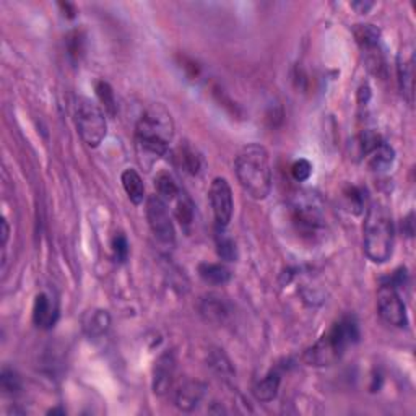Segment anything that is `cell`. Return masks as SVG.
<instances>
[{
  "mask_svg": "<svg viewBox=\"0 0 416 416\" xmlns=\"http://www.w3.org/2000/svg\"><path fill=\"white\" fill-rule=\"evenodd\" d=\"M137 148L140 161L146 168L168 153L169 143L175 137V122L169 111L161 104L146 108L137 122Z\"/></svg>",
  "mask_w": 416,
  "mask_h": 416,
  "instance_id": "1",
  "label": "cell"
},
{
  "mask_svg": "<svg viewBox=\"0 0 416 416\" xmlns=\"http://www.w3.org/2000/svg\"><path fill=\"white\" fill-rule=\"evenodd\" d=\"M358 338L359 328L355 317L345 315L337 324H333L326 335L319 338L310 348L304 351L303 361L314 368L335 364L345 355L346 348L358 341Z\"/></svg>",
  "mask_w": 416,
  "mask_h": 416,
  "instance_id": "2",
  "label": "cell"
},
{
  "mask_svg": "<svg viewBox=\"0 0 416 416\" xmlns=\"http://www.w3.org/2000/svg\"><path fill=\"white\" fill-rule=\"evenodd\" d=\"M236 175L248 195L254 200H264L272 189V169L267 150L257 143L246 145L236 158Z\"/></svg>",
  "mask_w": 416,
  "mask_h": 416,
  "instance_id": "3",
  "label": "cell"
},
{
  "mask_svg": "<svg viewBox=\"0 0 416 416\" xmlns=\"http://www.w3.org/2000/svg\"><path fill=\"white\" fill-rule=\"evenodd\" d=\"M364 252L374 264H384L394 252V221L388 208L382 204H373L368 208L364 221Z\"/></svg>",
  "mask_w": 416,
  "mask_h": 416,
  "instance_id": "4",
  "label": "cell"
},
{
  "mask_svg": "<svg viewBox=\"0 0 416 416\" xmlns=\"http://www.w3.org/2000/svg\"><path fill=\"white\" fill-rule=\"evenodd\" d=\"M75 126L77 130L90 148L103 143L108 134V122L104 109L91 101L90 98H79L75 103Z\"/></svg>",
  "mask_w": 416,
  "mask_h": 416,
  "instance_id": "5",
  "label": "cell"
},
{
  "mask_svg": "<svg viewBox=\"0 0 416 416\" xmlns=\"http://www.w3.org/2000/svg\"><path fill=\"white\" fill-rule=\"evenodd\" d=\"M146 219H148L150 230H152L159 242L166 246L175 244V225H172V219L169 217L166 204L159 195H150L146 199Z\"/></svg>",
  "mask_w": 416,
  "mask_h": 416,
  "instance_id": "6",
  "label": "cell"
},
{
  "mask_svg": "<svg viewBox=\"0 0 416 416\" xmlns=\"http://www.w3.org/2000/svg\"><path fill=\"white\" fill-rule=\"evenodd\" d=\"M295 223L306 232H314L322 226V205L317 195L310 192H301L293 204Z\"/></svg>",
  "mask_w": 416,
  "mask_h": 416,
  "instance_id": "7",
  "label": "cell"
},
{
  "mask_svg": "<svg viewBox=\"0 0 416 416\" xmlns=\"http://www.w3.org/2000/svg\"><path fill=\"white\" fill-rule=\"evenodd\" d=\"M377 310L384 322L394 327H405L408 324L406 319V308L402 301L397 288L390 285H382L377 291Z\"/></svg>",
  "mask_w": 416,
  "mask_h": 416,
  "instance_id": "8",
  "label": "cell"
},
{
  "mask_svg": "<svg viewBox=\"0 0 416 416\" xmlns=\"http://www.w3.org/2000/svg\"><path fill=\"white\" fill-rule=\"evenodd\" d=\"M208 197L218 226L225 228L230 225L232 218V210H235V202H232L231 187L225 177H217V179H213Z\"/></svg>",
  "mask_w": 416,
  "mask_h": 416,
  "instance_id": "9",
  "label": "cell"
},
{
  "mask_svg": "<svg viewBox=\"0 0 416 416\" xmlns=\"http://www.w3.org/2000/svg\"><path fill=\"white\" fill-rule=\"evenodd\" d=\"M397 73H399V85L402 95L408 99V103H411L415 86V57L411 46H405L400 51L399 57H397Z\"/></svg>",
  "mask_w": 416,
  "mask_h": 416,
  "instance_id": "10",
  "label": "cell"
},
{
  "mask_svg": "<svg viewBox=\"0 0 416 416\" xmlns=\"http://www.w3.org/2000/svg\"><path fill=\"white\" fill-rule=\"evenodd\" d=\"M205 394H207V386L204 382L199 381H189L176 390L175 402L176 406L182 411H192L197 408L200 402L204 400Z\"/></svg>",
  "mask_w": 416,
  "mask_h": 416,
  "instance_id": "11",
  "label": "cell"
},
{
  "mask_svg": "<svg viewBox=\"0 0 416 416\" xmlns=\"http://www.w3.org/2000/svg\"><path fill=\"white\" fill-rule=\"evenodd\" d=\"M57 319H59V308L56 301H54L49 295H46V293H41V295L36 296L34 308H33V322L36 324V327L46 328V330H48V328L54 327V324L57 322Z\"/></svg>",
  "mask_w": 416,
  "mask_h": 416,
  "instance_id": "12",
  "label": "cell"
},
{
  "mask_svg": "<svg viewBox=\"0 0 416 416\" xmlns=\"http://www.w3.org/2000/svg\"><path fill=\"white\" fill-rule=\"evenodd\" d=\"M231 306L219 295H208L200 301V314L213 324H225L231 317Z\"/></svg>",
  "mask_w": 416,
  "mask_h": 416,
  "instance_id": "13",
  "label": "cell"
},
{
  "mask_svg": "<svg viewBox=\"0 0 416 416\" xmlns=\"http://www.w3.org/2000/svg\"><path fill=\"white\" fill-rule=\"evenodd\" d=\"M175 356L171 353L163 355L161 358L157 361L155 366V377H153V390L155 394L164 395L171 388L172 377H175Z\"/></svg>",
  "mask_w": 416,
  "mask_h": 416,
  "instance_id": "14",
  "label": "cell"
},
{
  "mask_svg": "<svg viewBox=\"0 0 416 416\" xmlns=\"http://www.w3.org/2000/svg\"><path fill=\"white\" fill-rule=\"evenodd\" d=\"M122 186H124L126 194L129 195L132 204L134 205L143 204L145 184L135 169H126V171L122 172Z\"/></svg>",
  "mask_w": 416,
  "mask_h": 416,
  "instance_id": "15",
  "label": "cell"
},
{
  "mask_svg": "<svg viewBox=\"0 0 416 416\" xmlns=\"http://www.w3.org/2000/svg\"><path fill=\"white\" fill-rule=\"evenodd\" d=\"M395 159V152L390 145L386 143V141H381L376 148L373 150L371 153L368 155V164L373 171L381 172L386 171L392 166Z\"/></svg>",
  "mask_w": 416,
  "mask_h": 416,
  "instance_id": "16",
  "label": "cell"
},
{
  "mask_svg": "<svg viewBox=\"0 0 416 416\" xmlns=\"http://www.w3.org/2000/svg\"><path fill=\"white\" fill-rule=\"evenodd\" d=\"M280 374L278 373H268L267 376L254 386V397L259 402H272L277 399L278 388H280Z\"/></svg>",
  "mask_w": 416,
  "mask_h": 416,
  "instance_id": "17",
  "label": "cell"
},
{
  "mask_svg": "<svg viewBox=\"0 0 416 416\" xmlns=\"http://www.w3.org/2000/svg\"><path fill=\"white\" fill-rule=\"evenodd\" d=\"M109 324L111 319L106 310H90L83 317V330L91 338L101 337L109 328Z\"/></svg>",
  "mask_w": 416,
  "mask_h": 416,
  "instance_id": "18",
  "label": "cell"
},
{
  "mask_svg": "<svg viewBox=\"0 0 416 416\" xmlns=\"http://www.w3.org/2000/svg\"><path fill=\"white\" fill-rule=\"evenodd\" d=\"M199 275L205 283L210 285H225L230 281L231 272L221 264H208L204 262L199 265Z\"/></svg>",
  "mask_w": 416,
  "mask_h": 416,
  "instance_id": "19",
  "label": "cell"
},
{
  "mask_svg": "<svg viewBox=\"0 0 416 416\" xmlns=\"http://www.w3.org/2000/svg\"><path fill=\"white\" fill-rule=\"evenodd\" d=\"M208 364L213 369V373L217 374L219 379L230 382L235 377V368H232L231 361L228 359V356L223 353L221 350H213L208 356Z\"/></svg>",
  "mask_w": 416,
  "mask_h": 416,
  "instance_id": "20",
  "label": "cell"
},
{
  "mask_svg": "<svg viewBox=\"0 0 416 416\" xmlns=\"http://www.w3.org/2000/svg\"><path fill=\"white\" fill-rule=\"evenodd\" d=\"M353 33L358 44L366 51H374L381 41V31L374 25H356Z\"/></svg>",
  "mask_w": 416,
  "mask_h": 416,
  "instance_id": "21",
  "label": "cell"
},
{
  "mask_svg": "<svg viewBox=\"0 0 416 416\" xmlns=\"http://www.w3.org/2000/svg\"><path fill=\"white\" fill-rule=\"evenodd\" d=\"M155 186H157L159 197H161L163 200H169V202L177 199V195L181 194L179 187H177L175 179H172L168 172H159V175L157 176V179H155Z\"/></svg>",
  "mask_w": 416,
  "mask_h": 416,
  "instance_id": "22",
  "label": "cell"
},
{
  "mask_svg": "<svg viewBox=\"0 0 416 416\" xmlns=\"http://www.w3.org/2000/svg\"><path fill=\"white\" fill-rule=\"evenodd\" d=\"M96 95H98L99 103L104 109V112H108L109 116L114 117L117 114V104H116V96H114V91L111 88V85L108 81H98L96 83Z\"/></svg>",
  "mask_w": 416,
  "mask_h": 416,
  "instance_id": "23",
  "label": "cell"
},
{
  "mask_svg": "<svg viewBox=\"0 0 416 416\" xmlns=\"http://www.w3.org/2000/svg\"><path fill=\"white\" fill-rule=\"evenodd\" d=\"M176 217L182 226H189L192 219H194V205H192L190 199L184 194L177 195Z\"/></svg>",
  "mask_w": 416,
  "mask_h": 416,
  "instance_id": "24",
  "label": "cell"
},
{
  "mask_svg": "<svg viewBox=\"0 0 416 416\" xmlns=\"http://www.w3.org/2000/svg\"><path fill=\"white\" fill-rule=\"evenodd\" d=\"M344 195L350 212L356 215L363 212L366 204V192L363 189H359V187H346Z\"/></svg>",
  "mask_w": 416,
  "mask_h": 416,
  "instance_id": "25",
  "label": "cell"
},
{
  "mask_svg": "<svg viewBox=\"0 0 416 416\" xmlns=\"http://www.w3.org/2000/svg\"><path fill=\"white\" fill-rule=\"evenodd\" d=\"M217 250L219 257L223 260H228V262H235L237 259V249L235 241H232L231 237L223 235V232H219L217 237Z\"/></svg>",
  "mask_w": 416,
  "mask_h": 416,
  "instance_id": "26",
  "label": "cell"
},
{
  "mask_svg": "<svg viewBox=\"0 0 416 416\" xmlns=\"http://www.w3.org/2000/svg\"><path fill=\"white\" fill-rule=\"evenodd\" d=\"M112 254L117 262H126L127 257H129V242H127V237L122 235V232L114 236Z\"/></svg>",
  "mask_w": 416,
  "mask_h": 416,
  "instance_id": "27",
  "label": "cell"
},
{
  "mask_svg": "<svg viewBox=\"0 0 416 416\" xmlns=\"http://www.w3.org/2000/svg\"><path fill=\"white\" fill-rule=\"evenodd\" d=\"M310 175H313V164H310L308 159H298V161L293 163L291 176L298 182L308 181Z\"/></svg>",
  "mask_w": 416,
  "mask_h": 416,
  "instance_id": "28",
  "label": "cell"
},
{
  "mask_svg": "<svg viewBox=\"0 0 416 416\" xmlns=\"http://www.w3.org/2000/svg\"><path fill=\"white\" fill-rule=\"evenodd\" d=\"M181 161L190 175H197L200 169V158L190 148H184L181 153Z\"/></svg>",
  "mask_w": 416,
  "mask_h": 416,
  "instance_id": "29",
  "label": "cell"
},
{
  "mask_svg": "<svg viewBox=\"0 0 416 416\" xmlns=\"http://www.w3.org/2000/svg\"><path fill=\"white\" fill-rule=\"evenodd\" d=\"M2 387L6 392H18L20 390V377L17 376L15 373L10 371V369H3L2 371Z\"/></svg>",
  "mask_w": 416,
  "mask_h": 416,
  "instance_id": "30",
  "label": "cell"
},
{
  "mask_svg": "<svg viewBox=\"0 0 416 416\" xmlns=\"http://www.w3.org/2000/svg\"><path fill=\"white\" fill-rule=\"evenodd\" d=\"M67 46H68V54H70L73 59H79L81 56V51H83V39H81V34L79 31H75V33L68 36Z\"/></svg>",
  "mask_w": 416,
  "mask_h": 416,
  "instance_id": "31",
  "label": "cell"
},
{
  "mask_svg": "<svg viewBox=\"0 0 416 416\" xmlns=\"http://www.w3.org/2000/svg\"><path fill=\"white\" fill-rule=\"evenodd\" d=\"M351 7H353L358 13H368V10H371L373 8V2H355L351 3Z\"/></svg>",
  "mask_w": 416,
  "mask_h": 416,
  "instance_id": "32",
  "label": "cell"
},
{
  "mask_svg": "<svg viewBox=\"0 0 416 416\" xmlns=\"http://www.w3.org/2000/svg\"><path fill=\"white\" fill-rule=\"evenodd\" d=\"M8 232H10V230H8L7 219H2V242H3V244H6L7 239H8Z\"/></svg>",
  "mask_w": 416,
  "mask_h": 416,
  "instance_id": "33",
  "label": "cell"
},
{
  "mask_svg": "<svg viewBox=\"0 0 416 416\" xmlns=\"http://www.w3.org/2000/svg\"><path fill=\"white\" fill-rule=\"evenodd\" d=\"M61 6V8H63V12H68V17H75V7L70 6V3H59Z\"/></svg>",
  "mask_w": 416,
  "mask_h": 416,
  "instance_id": "34",
  "label": "cell"
}]
</instances>
